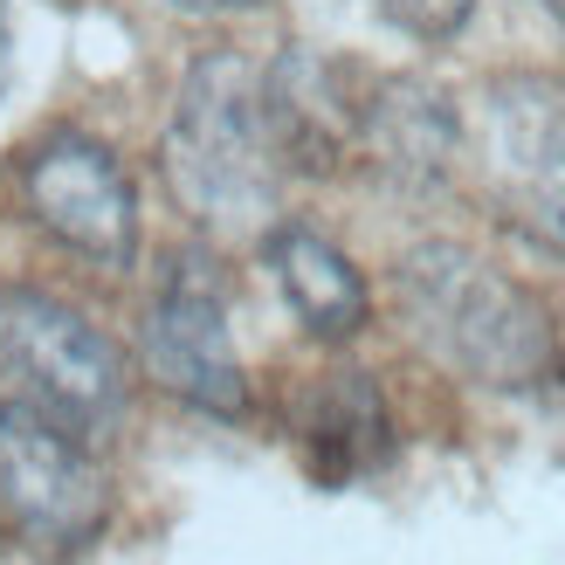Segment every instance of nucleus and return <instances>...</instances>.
<instances>
[{
    "label": "nucleus",
    "mask_w": 565,
    "mask_h": 565,
    "mask_svg": "<svg viewBox=\"0 0 565 565\" xmlns=\"http://www.w3.org/2000/svg\"><path fill=\"white\" fill-rule=\"evenodd\" d=\"M539 8H545V14H552L558 28H565V0H539Z\"/></svg>",
    "instance_id": "2eb2a0df"
},
{
    "label": "nucleus",
    "mask_w": 565,
    "mask_h": 565,
    "mask_svg": "<svg viewBox=\"0 0 565 565\" xmlns=\"http://www.w3.org/2000/svg\"><path fill=\"white\" fill-rule=\"evenodd\" d=\"M8 83H14V35H8V14H0V104H8Z\"/></svg>",
    "instance_id": "4468645a"
},
{
    "label": "nucleus",
    "mask_w": 565,
    "mask_h": 565,
    "mask_svg": "<svg viewBox=\"0 0 565 565\" xmlns=\"http://www.w3.org/2000/svg\"><path fill=\"white\" fill-rule=\"evenodd\" d=\"M0 518L28 552H83L110 518V483L83 435L0 407Z\"/></svg>",
    "instance_id": "39448f33"
},
{
    "label": "nucleus",
    "mask_w": 565,
    "mask_h": 565,
    "mask_svg": "<svg viewBox=\"0 0 565 565\" xmlns=\"http://www.w3.org/2000/svg\"><path fill=\"white\" fill-rule=\"evenodd\" d=\"M166 180L180 207L207 228H256L276 214L282 159L263 110V70L214 49L186 70L173 125H166Z\"/></svg>",
    "instance_id": "f03ea898"
},
{
    "label": "nucleus",
    "mask_w": 565,
    "mask_h": 565,
    "mask_svg": "<svg viewBox=\"0 0 565 565\" xmlns=\"http://www.w3.org/2000/svg\"><path fill=\"white\" fill-rule=\"evenodd\" d=\"M21 207L49 242H63L83 263L131 269L138 256V186L118 166V152L83 131H55L28 152Z\"/></svg>",
    "instance_id": "423d86ee"
},
{
    "label": "nucleus",
    "mask_w": 565,
    "mask_h": 565,
    "mask_svg": "<svg viewBox=\"0 0 565 565\" xmlns=\"http://www.w3.org/2000/svg\"><path fill=\"white\" fill-rule=\"evenodd\" d=\"M290 441L318 483H352V476L380 469L393 456V420L373 373H359V365L310 373L290 393Z\"/></svg>",
    "instance_id": "1a4fd4ad"
},
{
    "label": "nucleus",
    "mask_w": 565,
    "mask_h": 565,
    "mask_svg": "<svg viewBox=\"0 0 565 565\" xmlns=\"http://www.w3.org/2000/svg\"><path fill=\"white\" fill-rule=\"evenodd\" d=\"M373 8L401 28V35H414V42H448V35H462V21L476 14V0H373Z\"/></svg>",
    "instance_id": "f8f14e48"
},
{
    "label": "nucleus",
    "mask_w": 565,
    "mask_h": 565,
    "mask_svg": "<svg viewBox=\"0 0 565 565\" xmlns=\"http://www.w3.org/2000/svg\"><path fill=\"white\" fill-rule=\"evenodd\" d=\"M365 83L352 63L318 49H282L263 70V110L276 159L297 173H338L345 159H359V125H365Z\"/></svg>",
    "instance_id": "6e6552de"
},
{
    "label": "nucleus",
    "mask_w": 565,
    "mask_h": 565,
    "mask_svg": "<svg viewBox=\"0 0 565 565\" xmlns=\"http://www.w3.org/2000/svg\"><path fill=\"white\" fill-rule=\"evenodd\" d=\"M483 201L518 235L565 256V83L539 70H503L476 90L462 152Z\"/></svg>",
    "instance_id": "7ed1b4c3"
},
{
    "label": "nucleus",
    "mask_w": 565,
    "mask_h": 565,
    "mask_svg": "<svg viewBox=\"0 0 565 565\" xmlns=\"http://www.w3.org/2000/svg\"><path fill=\"white\" fill-rule=\"evenodd\" d=\"M263 263L276 276L282 303L297 310V324L310 338H324V345H345L352 331H365V276L345 263V248H331L318 228H269L263 242Z\"/></svg>",
    "instance_id": "9b49d317"
},
{
    "label": "nucleus",
    "mask_w": 565,
    "mask_h": 565,
    "mask_svg": "<svg viewBox=\"0 0 565 565\" xmlns=\"http://www.w3.org/2000/svg\"><path fill=\"white\" fill-rule=\"evenodd\" d=\"M131 365L70 303L14 290L0 297V407H28L70 435H104L125 414Z\"/></svg>",
    "instance_id": "20e7f679"
},
{
    "label": "nucleus",
    "mask_w": 565,
    "mask_h": 565,
    "mask_svg": "<svg viewBox=\"0 0 565 565\" xmlns=\"http://www.w3.org/2000/svg\"><path fill=\"white\" fill-rule=\"evenodd\" d=\"M393 310L420 352L476 386L524 393L558 365L552 310L462 242H420L393 269Z\"/></svg>",
    "instance_id": "f257e3e1"
},
{
    "label": "nucleus",
    "mask_w": 565,
    "mask_h": 565,
    "mask_svg": "<svg viewBox=\"0 0 565 565\" xmlns=\"http://www.w3.org/2000/svg\"><path fill=\"white\" fill-rule=\"evenodd\" d=\"M138 359L166 393H180L201 414L235 420L248 407V380L228 338V303H221V276L207 256H180L173 276L159 282L146 324H138Z\"/></svg>",
    "instance_id": "0eeeda50"
},
{
    "label": "nucleus",
    "mask_w": 565,
    "mask_h": 565,
    "mask_svg": "<svg viewBox=\"0 0 565 565\" xmlns=\"http://www.w3.org/2000/svg\"><path fill=\"white\" fill-rule=\"evenodd\" d=\"M173 8H186V14H256L269 0H173Z\"/></svg>",
    "instance_id": "ddd939ff"
},
{
    "label": "nucleus",
    "mask_w": 565,
    "mask_h": 565,
    "mask_svg": "<svg viewBox=\"0 0 565 565\" xmlns=\"http://www.w3.org/2000/svg\"><path fill=\"white\" fill-rule=\"evenodd\" d=\"M462 152V110L420 76H380L365 90L359 159L393 186H435Z\"/></svg>",
    "instance_id": "9d476101"
}]
</instances>
